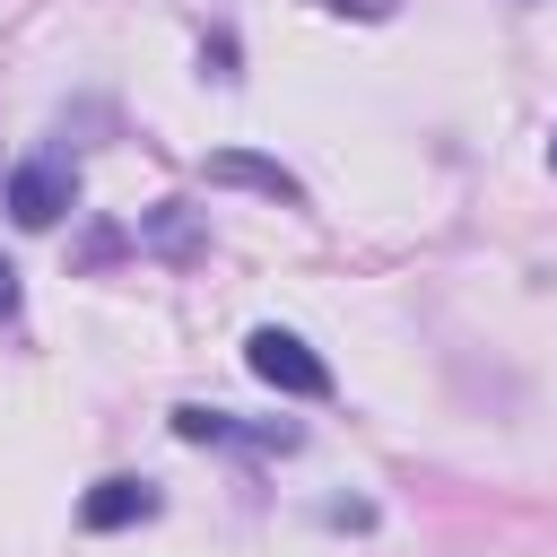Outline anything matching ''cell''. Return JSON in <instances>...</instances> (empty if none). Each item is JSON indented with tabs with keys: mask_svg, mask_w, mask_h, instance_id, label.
Segmentation results:
<instances>
[{
	"mask_svg": "<svg viewBox=\"0 0 557 557\" xmlns=\"http://www.w3.org/2000/svg\"><path fill=\"white\" fill-rule=\"evenodd\" d=\"M244 366H252L270 392H287V400H322V392H331V366H322L296 331H278V322H261V331L244 339Z\"/></svg>",
	"mask_w": 557,
	"mask_h": 557,
	"instance_id": "6da1fadb",
	"label": "cell"
},
{
	"mask_svg": "<svg viewBox=\"0 0 557 557\" xmlns=\"http://www.w3.org/2000/svg\"><path fill=\"white\" fill-rule=\"evenodd\" d=\"M61 209H78V165L44 148V157H26V165L9 174V218H17V226H52Z\"/></svg>",
	"mask_w": 557,
	"mask_h": 557,
	"instance_id": "7a4b0ae2",
	"label": "cell"
},
{
	"mask_svg": "<svg viewBox=\"0 0 557 557\" xmlns=\"http://www.w3.org/2000/svg\"><path fill=\"white\" fill-rule=\"evenodd\" d=\"M174 435H183V444H244V453H296V444H305L296 426H244L235 409H200V400L174 409Z\"/></svg>",
	"mask_w": 557,
	"mask_h": 557,
	"instance_id": "3957f363",
	"label": "cell"
},
{
	"mask_svg": "<svg viewBox=\"0 0 557 557\" xmlns=\"http://www.w3.org/2000/svg\"><path fill=\"white\" fill-rule=\"evenodd\" d=\"M157 513V487L148 479H96L87 496H78V522L87 531H131V522H148Z\"/></svg>",
	"mask_w": 557,
	"mask_h": 557,
	"instance_id": "277c9868",
	"label": "cell"
},
{
	"mask_svg": "<svg viewBox=\"0 0 557 557\" xmlns=\"http://www.w3.org/2000/svg\"><path fill=\"white\" fill-rule=\"evenodd\" d=\"M209 183H235V191H270V200H305V183L278 165V157H252V148H218L209 165H200Z\"/></svg>",
	"mask_w": 557,
	"mask_h": 557,
	"instance_id": "5b68a950",
	"label": "cell"
},
{
	"mask_svg": "<svg viewBox=\"0 0 557 557\" xmlns=\"http://www.w3.org/2000/svg\"><path fill=\"white\" fill-rule=\"evenodd\" d=\"M200 70H209V78H235V44H226V35H218V44H200Z\"/></svg>",
	"mask_w": 557,
	"mask_h": 557,
	"instance_id": "8992f818",
	"label": "cell"
},
{
	"mask_svg": "<svg viewBox=\"0 0 557 557\" xmlns=\"http://www.w3.org/2000/svg\"><path fill=\"white\" fill-rule=\"evenodd\" d=\"M322 9H331V17H392L400 0H322Z\"/></svg>",
	"mask_w": 557,
	"mask_h": 557,
	"instance_id": "52a82bcc",
	"label": "cell"
},
{
	"mask_svg": "<svg viewBox=\"0 0 557 557\" xmlns=\"http://www.w3.org/2000/svg\"><path fill=\"white\" fill-rule=\"evenodd\" d=\"M9 313H17V270L0 261V322H9Z\"/></svg>",
	"mask_w": 557,
	"mask_h": 557,
	"instance_id": "ba28073f",
	"label": "cell"
},
{
	"mask_svg": "<svg viewBox=\"0 0 557 557\" xmlns=\"http://www.w3.org/2000/svg\"><path fill=\"white\" fill-rule=\"evenodd\" d=\"M548 165H557V131H548Z\"/></svg>",
	"mask_w": 557,
	"mask_h": 557,
	"instance_id": "9c48e42d",
	"label": "cell"
}]
</instances>
